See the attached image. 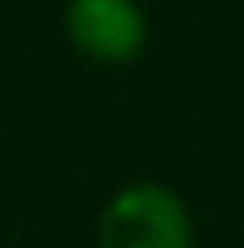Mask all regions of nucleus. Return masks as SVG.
I'll return each mask as SVG.
<instances>
[{"mask_svg":"<svg viewBox=\"0 0 244 248\" xmlns=\"http://www.w3.org/2000/svg\"><path fill=\"white\" fill-rule=\"evenodd\" d=\"M61 31H66V46L92 66H132L148 51L142 0H66Z\"/></svg>","mask_w":244,"mask_h":248,"instance_id":"2","label":"nucleus"},{"mask_svg":"<svg viewBox=\"0 0 244 248\" xmlns=\"http://www.w3.org/2000/svg\"><path fill=\"white\" fill-rule=\"evenodd\" d=\"M92 248H198V228L178 187L138 177L97 208Z\"/></svg>","mask_w":244,"mask_h":248,"instance_id":"1","label":"nucleus"}]
</instances>
